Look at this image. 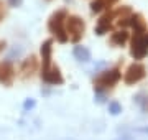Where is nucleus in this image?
<instances>
[{"mask_svg": "<svg viewBox=\"0 0 148 140\" xmlns=\"http://www.w3.org/2000/svg\"><path fill=\"white\" fill-rule=\"evenodd\" d=\"M74 56L79 61H89L90 59V51L86 46H76L74 48Z\"/></svg>", "mask_w": 148, "mask_h": 140, "instance_id": "12", "label": "nucleus"}, {"mask_svg": "<svg viewBox=\"0 0 148 140\" xmlns=\"http://www.w3.org/2000/svg\"><path fill=\"white\" fill-rule=\"evenodd\" d=\"M33 106H35V102H33V101H27V102H25V109L33 107Z\"/></svg>", "mask_w": 148, "mask_h": 140, "instance_id": "16", "label": "nucleus"}, {"mask_svg": "<svg viewBox=\"0 0 148 140\" xmlns=\"http://www.w3.org/2000/svg\"><path fill=\"white\" fill-rule=\"evenodd\" d=\"M38 69V59L35 54H30L27 59H23V63L20 66V76L23 79H28V78H32Z\"/></svg>", "mask_w": 148, "mask_h": 140, "instance_id": "9", "label": "nucleus"}, {"mask_svg": "<svg viewBox=\"0 0 148 140\" xmlns=\"http://www.w3.org/2000/svg\"><path fill=\"white\" fill-rule=\"evenodd\" d=\"M115 2H119V0H92V2H90V10L94 12V13H99V12H102L104 8L112 7Z\"/></svg>", "mask_w": 148, "mask_h": 140, "instance_id": "11", "label": "nucleus"}, {"mask_svg": "<svg viewBox=\"0 0 148 140\" xmlns=\"http://www.w3.org/2000/svg\"><path fill=\"white\" fill-rule=\"evenodd\" d=\"M7 3L10 7H21V3H23V0H7Z\"/></svg>", "mask_w": 148, "mask_h": 140, "instance_id": "14", "label": "nucleus"}, {"mask_svg": "<svg viewBox=\"0 0 148 140\" xmlns=\"http://www.w3.org/2000/svg\"><path fill=\"white\" fill-rule=\"evenodd\" d=\"M109 107H110L112 114H119V112H120V106H119L117 102H110V106H109Z\"/></svg>", "mask_w": 148, "mask_h": 140, "instance_id": "13", "label": "nucleus"}, {"mask_svg": "<svg viewBox=\"0 0 148 140\" xmlns=\"http://www.w3.org/2000/svg\"><path fill=\"white\" fill-rule=\"evenodd\" d=\"M120 78H122V73H120V68L119 66H114L112 69L102 71L99 76L94 78V82H92L94 84V91H97V92L110 91L112 87L120 81Z\"/></svg>", "mask_w": 148, "mask_h": 140, "instance_id": "4", "label": "nucleus"}, {"mask_svg": "<svg viewBox=\"0 0 148 140\" xmlns=\"http://www.w3.org/2000/svg\"><path fill=\"white\" fill-rule=\"evenodd\" d=\"M15 79V68L10 61H0V84L12 86Z\"/></svg>", "mask_w": 148, "mask_h": 140, "instance_id": "8", "label": "nucleus"}, {"mask_svg": "<svg viewBox=\"0 0 148 140\" xmlns=\"http://www.w3.org/2000/svg\"><path fill=\"white\" fill-rule=\"evenodd\" d=\"M132 13L130 10V7H119V8H114V10H109L107 13L99 18V22H97V27H95V33L97 35H104V33H109L114 28V20L115 23L123 18V16H128Z\"/></svg>", "mask_w": 148, "mask_h": 140, "instance_id": "2", "label": "nucleus"}, {"mask_svg": "<svg viewBox=\"0 0 148 140\" xmlns=\"http://www.w3.org/2000/svg\"><path fill=\"white\" fill-rule=\"evenodd\" d=\"M5 18V5H3V2L0 0V22Z\"/></svg>", "mask_w": 148, "mask_h": 140, "instance_id": "15", "label": "nucleus"}, {"mask_svg": "<svg viewBox=\"0 0 148 140\" xmlns=\"http://www.w3.org/2000/svg\"><path fill=\"white\" fill-rule=\"evenodd\" d=\"M147 76V68L142 65V63H133V65H130L127 68V71H125V74H123V81H125V84H137V82H140Z\"/></svg>", "mask_w": 148, "mask_h": 140, "instance_id": "7", "label": "nucleus"}, {"mask_svg": "<svg viewBox=\"0 0 148 140\" xmlns=\"http://www.w3.org/2000/svg\"><path fill=\"white\" fill-rule=\"evenodd\" d=\"M5 46V41H0V51H2V48Z\"/></svg>", "mask_w": 148, "mask_h": 140, "instance_id": "17", "label": "nucleus"}, {"mask_svg": "<svg viewBox=\"0 0 148 140\" xmlns=\"http://www.w3.org/2000/svg\"><path fill=\"white\" fill-rule=\"evenodd\" d=\"M66 33L73 43H79L86 33V23L77 15H68L66 18Z\"/></svg>", "mask_w": 148, "mask_h": 140, "instance_id": "6", "label": "nucleus"}, {"mask_svg": "<svg viewBox=\"0 0 148 140\" xmlns=\"http://www.w3.org/2000/svg\"><path fill=\"white\" fill-rule=\"evenodd\" d=\"M53 53V40H46L41 45V79L48 84H63L64 78L61 74L58 66L53 65L51 61Z\"/></svg>", "mask_w": 148, "mask_h": 140, "instance_id": "1", "label": "nucleus"}, {"mask_svg": "<svg viewBox=\"0 0 148 140\" xmlns=\"http://www.w3.org/2000/svg\"><path fill=\"white\" fill-rule=\"evenodd\" d=\"M130 54L135 59H143L148 54V28L133 30L132 40H130Z\"/></svg>", "mask_w": 148, "mask_h": 140, "instance_id": "5", "label": "nucleus"}, {"mask_svg": "<svg viewBox=\"0 0 148 140\" xmlns=\"http://www.w3.org/2000/svg\"><path fill=\"white\" fill-rule=\"evenodd\" d=\"M128 40L127 30H117L110 35V45L112 46H123L125 41Z\"/></svg>", "mask_w": 148, "mask_h": 140, "instance_id": "10", "label": "nucleus"}, {"mask_svg": "<svg viewBox=\"0 0 148 140\" xmlns=\"http://www.w3.org/2000/svg\"><path fill=\"white\" fill-rule=\"evenodd\" d=\"M66 18H68V12L64 8H59L49 16L48 20V30L49 33H53L59 43H66L69 38L66 33Z\"/></svg>", "mask_w": 148, "mask_h": 140, "instance_id": "3", "label": "nucleus"}]
</instances>
